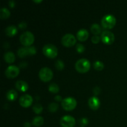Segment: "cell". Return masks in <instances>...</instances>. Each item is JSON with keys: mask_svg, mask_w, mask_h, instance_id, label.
<instances>
[{"mask_svg": "<svg viewBox=\"0 0 127 127\" xmlns=\"http://www.w3.org/2000/svg\"><path fill=\"white\" fill-rule=\"evenodd\" d=\"M76 50L78 51L79 53H81L84 50V47L83 46V44L81 43H78L76 45Z\"/></svg>", "mask_w": 127, "mask_h": 127, "instance_id": "cell-29", "label": "cell"}, {"mask_svg": "<svg viewBox=\"0 0 127 127\" xmlns=\"http://www.w3.org/2000/svg\"><path fill=\"white\" fill-rule=\"evenodd\" d=\"M55 99L57 101H61L62 99V97H61L60 95H56L55 97Z\"/></svg>", "mask_w": 127, "mask_h": 127, "instance_id": "cell-34", "label": "cell"}, {"mask_svg": "<svg viewBox=\"0 0 127 127\" xmlns=\"http://www.w3.org/2000/svg\"><path fill=\"white\" fill-rule=\"evenodd\" d=\"M90 66V62L86 58H81L75 63L76 69L79 73H85L88 71Z\"/></svg>", "mask_w": 127, "mask_h": 127, "instance_id": "cell-1", "label": "cell"}, {"mask_svg": "<svg viewBox=\"0 0 127 127\" xmlns=\"http://www.w3.org/2000/svg\"><path fill=\"white\" fill-rule=\"evenodd\" d=\"M79 123L81 125V127H84V126H86V125L88 124V119L84 117L81 118V119H80L79 120Z\"/></svg>", "mask_w": 127, "mask_h": 127, "instance_id": "cell-27", "label": "cell"}, {"mask_svg": "<svg viewBox=\"0 0 127 127\" xmlns=\"http://www.w3.org/2000/svg\"><path fill=\"white\" fill-rule=\"evenodd\" d=\"M17 93L14 89H10L6 93V97L10 100H14L17 98Z\"/></svg>", "mask_w": 127, "mask_h": 127, "instance_id": "cell-18", "label": "cell"}, {"mask_svg": "<svg viewBox=\"0 0 127 127\" xmlns=\"http://www.w3.org/2000/svg\"><path fill=\"white\" fill-rule=\"evenodd\" d=\"M33 2H42V0H33Z\"/></svg>", "mask_w": 127, "mask_h": 127, "instance_id": "cell-37", "label": "cell"}, {"mask_svg": "<svg viewBox=\"0 0 127 127\" xmlns=\"http://www.w3.org/2000/svg\"><path fill=\"white\" fill-rule=\"evenodd\" d=\"M62 43L63 45L66 46V47H71L76 43V38L71 33H66L62 37Z\"/></svg>", "mask_w": 127, "mask_h": 127, "instance_id": "cell-9", "label": "cell"}, {"mask_svg": "<svg viewBox=\"0 0 127 127\" xmlns=\"http://www.w3.org/2000/svg\"><path fill=\"white\" fill-rule=\"evenodd\" d=\"M91 40H92V42H93V43H97L98 42H99V40H100V37H99L98 35H95L93 36Z\"/></svg>", "mask_w": 127, "mask_h": 127, "instance_id": "cell-30", "label": "cell"}, {"mask_svg": "<svg viewBox=\"0 0 127 127\" xmlns=\"http://www.w3.org/2000/svg\"><path fill=\"white\" fill-rule=\"evenodd\" d=\"M16 88L20 91L24 92L28 89V84L26 82L22 80H18L16 82Z\"/></svg>", "mask_w": 127, "mask_h": 127, "instance_id": "cell-13", "label": "cell"}, {"mask_svg": "<svg viewBox=\"0 0 127 127\" xmlns=\"http://www.w3.org/2000/svg\"><path fill=\"white\" fill-rule=\"evenodd\" d=\"M31 125L29 122H25L24 124V127H31Z\"/></svg>", "mask_w": 127, "mask_h": 127, "instance_id": "cell-36", "label": "cell"}, {"mask_svg": "<svg viewBox=\"0 0 127 127\" xmlns=\"http://www.w3.org/2000/svg\"><path fill=\"white\" fill-rule=\"evenodd\" d=\"M38 76L41 80L43 81H48L50 80L53 77V73L49 68L43 67L40 69Z\"/></svg>", "mask_w": 127, "mask_h": 127, "instance_id": "cell-5", "label": "cell"}, {"mask_svg": "<svg viewBox=\"0 0 127 127\" xmlns=\"http://www.w3.org/2000/svg\"><path fill=\"white\" fill-rule=\"evenodd\" d=\"M15 4L16 3H15L14 1H13V0H11V1H9V6L11 7H13L15 6Z\"/></svg>", "mask_w": 127, "mask_h": 127, "instance_id": "cell-33", "label": "cell"}, {"mask_svg": "<svg viewBox=\"0 0 127 127\" xmlns=\"http://www.w3.org/2000/svg\"><path fill=\"white\" fill-rule=\"evenodd\" d=\"M104 67V64L102 62H100V61H96L94 63V68L97 70H102Z\"/></svg>", "mask_w": 127, "mask_h": 127, "instance_id": "cell-23", "label": "cell"}, {"mask_svg": "<svg viewBox=\"0 0 127 127\" xmlns=\"http://www.w3.org/2000/svg\"><path fill=\"white\" fill-rule=\"evenodd\" d=\"M19 40L22 44L27 47L33 43V40H34V37L31 32L26 31L21 35Z\"/></svg>", "mask_w": 127, "mask_h": 127, "instance_id": "cell-4", "label": "cell"}, {"mask_svg": "<svg viewBox=\"0 0 127 127\" xmlns=\"http://www.w3.org/2000/svg\"><path fill=\"white\" fill-rule=\"evenodd\" d=\"M32 102V97L29 94H24L19 98V103L22 107H27Z\"/></svg>", "mask_w": 127, "mask_h": 127, "instance_id": "cell-11", "label": "cell"}, {"mask_svg": "<svg viewBox=\"0 0 127 127\" xmlns=\"http://www.w3.org/2000/svg\"><path fill=\"white\" fill-rule=\"evenodd\" d=\"M42 50H43V53L45 55L51 58H55L58 53L57 47L54 45L50 44V43L45 45Z\"/></svg>", "mask_w": 127, "mask_h": 127, "instance_id": "cell-2", "label": "cell"}, {"mask_svg": "<svg viewBox=\"0 0 127 127\" xmlns=\"http://www.w3.org/2000/svg\"><path fill=\"white\" fill-rule=\"evenodd\" d=\"M17 55H18L19 57H21V58L29 55L28 47H21V48H19L18 50H17Z\"/></svg>", "mask_w": 127, "mask_h": 127, "instance_id": "cell-17", "label": "cell"}, {"mask_svg": "<svg viewBox=\"0 0 127 127\" xmlns=\"http://www.w3.org/2000/svg\"><path fill=\"white\" fill-rule=\"evenodd\" d=\"M4 59L7 63H12L15 60V55L12 52H7L4 54Z\"/></svg>", "mask_w": 127, "mask_h": 127, "instance_id": "cell-16", "label": "cell"}, {"mask_svg": "<svg viewBox=\"0 0 127 127\" xmlns=\"http://www.w3.org/2000/svg\"><path fill=\"white\" fill-rule=\"evenodd\" d=\"M55 66L58 70H62L64 68V63L61 60H57L55 63Z\"/></svg>", "mask_w": 127, "mask_h": 127, "instance_id": "cell-24", "label": "cell"}, {"mask_svg": "<svg viewBox=\"0 0 127 127\" xmlns=\"http://www.w3.org/2000/svg\"><path fill=\"white\" fill-rule=\"evenodd\" d=\"M17 28L16 26H13V25H11L9 26L5 29V33L8 36H13L17 33Z\"/></svg>", "mask_w": 127, "mask_h": 127, "instance_id": "cell-15", "label": "cell"}, {"mask_svg": "<svg viewBox=\"0 0 127 127\" xmlns=\"http://www.w3.org/2000/svg\"><path fill=\"white\" fill-rule=\"evenodd\" d=\"M10 16V11L6 7H2L0 9V18L6 19Z\"/></svg>", "mask_w": 127, "mask_h": 127, "instance_id": "cell-20", "label": "cell"}, {"mask_svg": "<svg viewBox=\"0 0 127 127\" xmlns=\"http://www.w3.org/2000/svg\"><path fill=\"white\" fill-rule=\"evenodd\" d=\"M88 104L92 109L96 110L100 105V100L97 97H91L88 100Z\"/></svg>", "mask_w": 127, "mask_h": 127, "instance_id": "cell-12", "label": "cell"}, {"mask_svg": "<svg viewBox=\"0 0 127 127\" xmlns=\"http://www.w3.org/2000/svg\"><path fill=\"white\" fill-rule=\"evenodd\" d=\"M116 19L115 17L112 14H106L102 17L101 24L105 29H111L115 26Z\"/></svg>", "mask_w": 127, "mask_h": 127, "instance_id": "cell-3", "label": "cell"}, {"mask_svg": "<svg viewBox=\"0 0 127 127\" xmlns=\"http://www.w3.org/2000/svg\"><path fill=\"white\" fill-rule=\"evenodd\" d=\"M77 38L78 40L81 41H84L88 38L89 33H88V31L84 29H80L78 32H77Z\"/></svg>", "mask_w": 127, "mask_h": 127, "instance_id": "cell-14", "label": "cell"}, {"mask_svg": "<svg viewBox=\"0 0 127 127\" xmlns=\"http://www.w3.org/2000/svg\"><path fill=\"white\" fill-rule=\"evenodd\" d=\"M62 105L64 109L66 110H71L76 105V101L73 97H66L62 102Z\"/></svg>", "mask_w": 127, "mask_h": 127, "instance_id": "cell-6", "label": "cell"}, {"mask_svg": "<svg viewBox=\"0 0 127 127\" xmlns=\"http://www.w3.org/2000/svg\"><path fill=\"white\" fill-rule=\"evenodd\" d=\"M18 26L20 29H25L27 27V24H26V22H24V21H22V22H20V23L19 24Z\"/></svg>", "mask_w": 127, "mask_h": 127, "instance_id": "cell-32", "label": "cell"}, {"mask_svg": "<svg viewBox=\"0 0 127 127\" xmlns=\"http://www.w3.org/2000/svg\"><path fill=\"white\" fill-rule=\"evenodd\" d=\"M19 73V69L18 67L14 65H11L6 68L5 71V74L7 78H12L17 76Z\"/></svg>", "mask_w": 127, "mask_h": 127, "instance_id": "cell-10", "label": "cell"}, {"mask_svg": "<svg viewBox=\"0 0 127 127\" xmlns=\"http://www.w3.org/2000/svg\"><path fill=\"white\" fill-rule=\"evenodd\" d=\"M33 110L35 113L36 114H39L42 111V109H43V107H42V105L40 104H35L33 106Z\"/></svg>", "mask_w": 127, "mask_h": 127, "instance_id": "cell-26", "label": "cell"}, {"mask_svg": "<svg viewBox=\"0 0 127 127\" xmlns=\"http://www.w3.org/2000/svg\"><path fill=\"white\" fill-rule=\"evenodd\" d=\"M100 93V89L98 86H95L93 88V93L95 95H98Z\"/></svg>", "mask_w": 127, "mask_h": 127, "instance_id": "cell-31", "label": "cell"}, {"mask_svg": "<svg viewBox=\"0 0 127 127\" xmlns=\"http://www.w3.org/2000/svg\"><path fill=\"white\" fill-rule=\"evenodd\" d=\"M58 104H57V103H55V102L51 103V104H50L48 106V110L50 112H52L57 111V109H58Z\"/></svg>", "mask_w": 127, "mask_h": 127, "instance_id": "cell-25", "label": "cell"}, {"mask_svg": "<svg viewBox=\"0 0 127 127\" xmlns=\"http://www.w3.org/2000/svg\"><path fill=\"white\" fill-rule=\"evenodd\" d=\"M43 119L40 116H37L33 118L32 120V124L34 126L39 127L43 124Z\"/></svg>", "mask_w": 127, "mask_h": 127, "instance_id": "cell-21", "label": "cell"}, {"mask_svg": "<svg viewBox=\"0 0 127 127\" xmlns=\"http://www.w3.org/2000/svg\"><path fill=\"white\" fill-rule=\"evenodd\" d=\"M26 65H27V63H26V62H21V63H20V64H19L20 67H21V68H24V67L26 66Z\"/></svg>", "mask_w": 127, "mask_h": 127, "instance_id": "cell-35", "label": "cell"}, {"mask_svg": "<svg viewBox=\"0 0 127 127\" xmlns=\"http://www.w3.org/2000/svg\"><path fill=\"white\" fill-rule=\"evenodd\" d=\"M102 40L105 44H111L115 39L114 33L109 31H104L100 36Z\"/></svg>", "mask_w": 127, "mask_h": 127, "instance_id": "cell-8", "label": "cell"}, {"mask_svg": "<svg viewBox=\"0 0 127 127\" xmlns=\"http://www.w3.org/2000/svg\"><path fill=\"white\" fill-rule=\"evenodd\" d=\"M28 50H29V55H33L35 54L36 48L35 47H33V46L28 47Z\"/></svg>", "mask_w": 127, "mask_h": 127, "instance_id": "cell-28", "label": "cell"}, {"mask_svg": "<svg viewBox=\"0 0 127 127\" xmlns=\"http://www.w3.org/2000/svg\"><path fill=\"white\" fill-rule=\"evenodd\" d=\"M60 124L63 127H73L75 124V119L70 115H65L61 118Z\"/></svg>", "mask_w": 127, "mask_h": 127, "instance_id": "cell-7", "label": "cell"}, {"mask_svg": "<svg viewBox=\"0 0 127 127\" xmlns=\"http://www.w3.org/2000/svg\"><path fill=\"white\" fill-rule=\"evenodd\" d=\"M91 31L94 35H97L101 32V27L98 24L94 23L91 26Z\"/></svg>", "mask_w": 127, "mask_h": 127, "instance_id": "cell-19", "label": "cell"}, {"mask_svg": "<svg viewBox=\"0 0 127 127\" xmlns=\"http://www.w3.org/2000/svg\"><path fill=\"white\" fill-rule=\"evenodd\" d=\"M48 90L53 93H57L59 91V87L55 83H51L48 86Z\"/></svg>", "mask_w": 127, "mask_h": 127, "instance_id": "cell-22", "label": "cell"}]
</instances>
